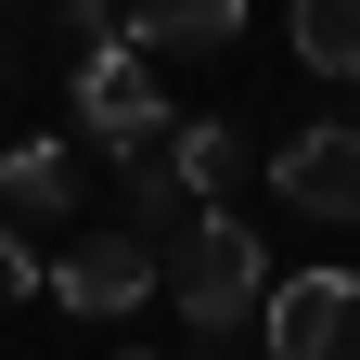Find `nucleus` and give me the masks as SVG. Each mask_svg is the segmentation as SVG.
Returning <instances> with one entry per match:
<instances>
[{"instance_id":"obj_1","label":"nucleus","mask_w":360,"mask_h":360,"mask_svg":"<svg viewBox=\"0 0 360 360\" xmlns=\"http://www.w3.org/2000/svg\"><path fill=\"white\" fill-rule=\"evenodd\" d=\"M155 296H180V322L193 335H232V322H257V296H270V245L245 232V219H193V232H180V257H167V283Z\"/></svg>"},{"instance_id":"obj_2","label":"nucleus","mask_w":360,"mask_h":360,"mask_svg":"<svg viewBox=\"0 0 360 360\" xmlns=\"http://www.w3.org/2000/svg\"><path fill=\"white\" fill-rule=\"evenodd\" d=\"M77 77V129H90V142H103V155H142L155 142V129H167V90H155V52H142V39H90V52L65 65Z\"/></svg>"},{"instance_id":"obj_3","label":"nucleus","mask_w":360,"mask_h":360,"mask_svg":"<svg viewBox=\"0 0 360 360\" xmlns=\"http://www.w3.org/2000/svg\"><path fill=\"white\" fill-rule=\"evenodd\" d=\"M257 335L270 360H360V270H270Z\"/></svg>"},{"instance_id":"obj_4","label":"nucleus","mask_w":360,"mask_h":360,"mask_svg":"<svg viewBox=\"0 0 360 360\" xmlns=\"http://www.w3.org/2000/svg\"><path fill=\"white\" fill-rule=\"evenodd\" d=\"M155 283H167V257H155L142 232H77V245L52 257V296L77 309V322H129Z\"/></svg>"},{"instance_id":"obj_5","label":"nucleus","mask_w":360,"mask_h":360,"mask_svg":"<svg viewBox=\"0 0 360 360\" xmlns=\"http://www.w3.org/2000/svg\"><path fill=\"white\" fill-rule=\"evenodd\" d=\"M270 180H283V206H309V219H360V129H296V142L270 155Z\"/></svg>"},{"instance_id":"obj_6","label":"nucleus","mask_w":360,"mask_h":360,"mask_svg":"<svg viewBox=\"0 0 360 360\" xmlns=\"http://www.w3.org/2000/svg\"><path fill=\"white\" fill-rule=\"evenodd\" d=\"M142 52H232V26H245V0H129L116 13Z\"/></svg>"},{"instance_id":"obj_7","label":"nucleus","mask_w":360,"mask_h":360,"mask_svg":"<svg viewBox=\"0 0 360 360\" xmlns=\"http://www.w3.org/2000/svg\"><path fill=\"white\" fill-rule=\"evenodd\" d=\"M283 39L309 77H360V0H283Z\"/></svg>"},{"instance_id":"obj_8","label":"nucleus","mask_w":360,"mask_h":360,"mask_svg":"<svg viewBox=\"0 0 360 360\" xmlns=\"http://www.w3.org/2000/svg\"><path fill=\"white\" fill-rule=\"evenodd\" d=\"M0 193H13V219H65L77 206V142H13L0 155Z\"/></svg>"},{"instance_id":"obj_9","label":"nucleus","mask_w":360,"mask_h":360,"mask_svg":"<svg viewBox=\"0 0 360 360\" xmlns=\"http://www.w3.org/2000/svg\"><path fill=\"white\" fill-rule=\"evenodd\" d=\"M180 206H193V167H180V155H167V129H155V142L129 155V219H142V232H167Z\"/></svg>"},{"instance_id":"obj_10","label":"nucleus","mask_w":360,"mask_h":360,"mask_svg":"<svg viewBox=\"0 0 360 360\" xmlns=\"http://www.w3.org/2000/svg\"><path fill=\"white\" fill-rule=\"evenodd\" d=\"M167 155L193 167V193H219V180H232V129H219V116H193V129H167Z\"/></svg>"},{"instance_id":"obj_11","label":"nucleus","mask_w":360,"mask_h":360,"mask_svg":"<svg viewBox=\"0 0 360 360\" xmlns=\"http://www.w3.org/2000/svg\"><path fill=\"white\" fill-rule=\"evenodd\" d=\"M0 296H52V270L26 257V232H0Z\"/></svg>"},{"instance_id":"obj_12","label":"nucleus","mask_w":360,"mask_h":360,"mask_svg":"<svg viewBox=\"0 0 360 360\" xmlns=\"http://www.w3.org/2000/svg\"><path fill=\"white\" fill-rule=\"evenodd\" d=\"M0 13H13V0H0Z\"/></svg>"},{"instance_id":"obj_13","label":"nucleus","mask_w":360,"mask_h":360,"mask_svg":"<svg viewBox=\"0 0 360 360\" xmlns=\"http://www.w3.org/2000/svg\"><path fill=\"white\" fill-rule=\"evenodd\" d=\"M129 360H142V347H129Z\"/></svg>"}]
</instances>
